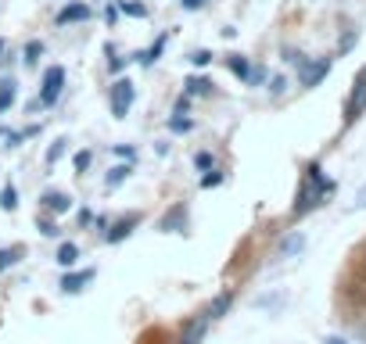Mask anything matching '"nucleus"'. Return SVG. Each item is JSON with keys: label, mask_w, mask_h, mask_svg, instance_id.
Segmentation results:
<instances>
[{"label": "nucleus", "mask_w": 366, "mask_h": 344, "mask_svg": "<svg viewBox=\"0 0 366 344\" xmlns=\"http://www.w3.org/2000/svg\"><path fill=\"white\" fill-rule=\"evenodd\" d=\"M334 187H330V180L323 176V168L320 165H309V183H305V191L298 194V205H295V216H305V212H312L327 194H330Z\"/></svg>", "instance_id": "obj_1"}, {"label": "nucleus", "mask_w": 366, "mask_h": 344, "mask_svg": "<svg viewBox=\"0 0 366 344\" xmlns=\"http://www.w3.org/2000/svg\"><path fill=\"white\" fill-rule=\"evenodd\" d=\"M61 86H65V69L61 65H51L44 72V86H40V104H54L61 97Z\"/></svg>", "instance_id": "obj_2"}, {"label": "nucleus", "mask_w": 366, "mask_h": 344, "mask_svg": "<svg viewBox=\"0 0 366 344\" xmlns=\"http://www.w3.org/2000/svg\"><path fill=\"white\" fill-rule=\"evenodd\" d=\"M133 97H137L133 83H129V79H115V86H112V115H115V118H122V115L129 111Z\"/></svg>", "instance_id": "obj_3"}, {"label": "nucleus", "mask_w": 366, "mask_h": 344, "mask_svg": "<svg viewBox=\"0 0 366 344\" xmlns=\"http://www.w3.org/2000/svg\"><path fill=\"white\" fill-rule=\"evenodd\" d=\"M327 72H330V58H320V61H302V65H298V79H302V86H316Z\"/></svg>", "instance_id": "obj_4"}, {"label": "nucleus", "mask_w": 366, "mask_h": 344, "mask_svg": "<svg viewBox=\"0 0 366 344\" xmlns=\"http://www.w3.org/2000/svg\"><path fill=\"white\" fill-rule=\"evenodd\" d=\"M362 108H366V69L359 72L355 90H352V97H348V122H355V118L362 115Z\"/></svg>", "instance_id": "obj_5"}, {"label": "nucleus", "mask_w": 366, "mask_h": 344, "mask_svg": "<svg viewBox=\"0 0 366 344\" xmlns=\"http://www.w3.org/2000/svg\"><path fill=\"white\" fill-rule=\"evenodd\" d=\"M137 226H140V216H122V219H119V223L104 233V241H108V244H122V241H126V237H129Z\"/></svg>", "instance_id": "obj_6"}, {"label": "nucleus", "mask_w": 366, "mask_h": 344, "mask_svg": "<svg viewBox=\"0 0 366 344\" xmlns=\"http://www.w3.org/2000/svg\"><path fill=\"white\" fill-rule=\"evenodd\" d=\"M40 201H44V208H47V212H54V216H65V212L72 208V198H69L65 191H44V198H40Z\"/></svg>", "instance_id": "obj_7"}, {"label": "nucleus", "mask_w": 366, "mask_h": 344, "mask_svg": "<svg viewBox=\"0 0 366 344\" xmlns=\"http://www.w3.org/2000/svg\"><path fill=\"white\" fill-rule=\"evenodd\" d=\"M86 19H90V8L79 0V4H69V8H61V11H58L54 26H72V22H86Z\"/></svg>", "instance_id": "obj_8"}, {"label": "nucleus", "mask_w": 366, "mask_h": 344, "mask_svg": "<svg viewBox=\"0 0 366 344\" xmlns=\"http://www.w3.org/2000/svg\"><path fill=\"white\" fill-rule=\"evenodd\" d=\"M230 305H234V290L216 294V298H212V305L205 308V319H209V323H212V319H223V315L230 312Z\"/></svg>", "instance_id": "obj_9"}, {"label": "nucleus", "mask_w": 366, "mask_h": 344, "mask_svg": "<svg viewBox=\"0 0 366 344\" xmlns=\"http://www.w3.org/2000/svg\"><path fill=\"white\" fill-rule=\"evenodd\" d=\"M90 280H94V269H86V273H65V276H61V290H65V294H79Z\"/></svg>", "instance_id": "obj_10"}, {"label": "nucleus", "mask_w": 366, "mask_h": 344, "mask_svg": "<svg viewBox=\"0 0 366 344\" xmlns=\"http://www.w3.org/2000/svg\"><path fill=\"white\" fill-rule=\"evenodd\" d=\"M205 330H209V319H191L187 326H183V333H179V344H202Z\"/></svg>", "instance_id": "obj_11"}, {"label": "nucleus", "mask_w": 366, "mask_h": 344, "mask_svg": "<svg viewBox=\"0 0 366 344\" xmlns=\"http://www.w3.org/2000/svg\"><path fill=\"white\" fill-rule=\"evenodd\" d=\"M129 172H133V161H122V165H112V168H108V176H104V187H108V191H115V187H122V183L129 180Z\"/></svg>", "instance_id": "obj_12"}, {"label": "nucleus", "mask_w": 366, "mask_h": 344, "mask_svg": "<svg viewBox=\"0 0 366 344\" xmlns=\"http://www.w3.org/2000/svg\"><path fill=\"white\" fill-rule=\"evenodd\" d=\"M165 44H169V36H158L147 51H140V54H133V61H140V65H154L158 58H162V51H165Z\"/></svg>", "instance_id": "obj_13"}, {"label": "nucleus", "mask_w": 366, "mask_h": 344, "mask_svg": "<svg viewBox=\"0 0 366 344\" xmlns=\"http://www.w3.org/2000/svg\"><path fill=\"white\" fill-rule=\"evenodd\" d=\"M162 230H165V233H169V230H176V233H179V230H187V208L176 205V208H172V216H165V219H162Z\"/></svg>", "instance_id": "obj_14"}, {"label": "nucleus", "mask_w": 366, "mask_h": 344, "mask_svg": "<svg viewBox=\"0 0 366 344\" xmlns=\"http://www.w3.org/2000/svg\"><path fill=\"white\" fill-rule=\"evenodd\" d=\"M54 262H58V265H65V269H72V265L79 262V248H76L72 241H65V244L58 248V255H54Z\"/></svg>", "instance_id": "obj_15"}, {"label": "nucleus", "mask_w": 366, "mask_h": 344, "mask_svg": "<svg viewBox=\"0 0 366 344\" xmlns=\"http://www.w3.org/2000/svg\"><path fill=\"white\" fill-rule=\"evenodd\" d=\"M227 65H230V72H234L237 79H244V83H248L252 65H248V58H244V54H230V58H227Z\"/></svg>", "instance_id": "obj_16"}, {"label": "nucleus", "mask_w": 366, "mask_h": 344, "mask_svg": "<svg viewBox=\"0 0 366 344\" xmlns=\"http://www.w3.org/2000/svg\"><path fill=\"white\" fill-rule=\"evenodd\" d=\"M183 86H187V93H202V97L212 93V79H205V76H191Z\"/></svg>", "instance_id": "obj_17"}, {"label": "nucleus", "mask_w": 366, "mask_h": 344, "mask_svg": "<svg viewBox=\"0 0 366 344\" xmlns=\"http://www.w3.org/2000/svg\"><path fill=\"white\" fill-rule=\"evenodd\" d=\"M15 104V83L11 79H0V115Z\"/></svg>", "instance_id": "obj_18"}, {"label": "nucleus", "mask_w": 366, "mask_h": 344, "mask_svg": "<svg viewBox=\"0 0 366 344\" xmlns=\"http://www.w3.org/2000/svg\"><path fill=\"white\" fill-rule=\"evenodd\" d=\"M22 255H26L22 248H0V273H4V269H11V265H15Z\"/></svg>", "instance_id": "obj_19"}, {"label": "nucleus", "mask_w": 366, "mask_h": 344, "mask_svg": "<svg viewBox=\"0 0 366 344\" xmlns=\"http://www.w3.org/2000/svg\"><path fill=\"white\" fill-rule=\"evenodd\" d=\"M0 208H4V212H15V208H19V191H15L11 183L0 191Z\"/></svg>", "instance_id": "obj_20"}, {"label": "nucleus", "mask_w": 366, "mask_h": 344, "mask_svg": "<svg viewBox=\"0 0 366 344\" xmlns=\"http://www.w3.org/2000/svg\"><path fill=\"white\" fill-rule=\"evenodd\" d=\"M302 248H305V237H302V233H291V237H287V241L280 244V255L287 258V255H298Z\"/></svg>", "instance_id": "obj_21"}, {"label": "nucleus", "mask_w": 366, "mask_h": 344, "mask_svg": "<svg viewBox=\"0 0 366 344\" xmlns=\"http://www.w3.org/2000/svg\"><path fill=\"white\" fill-rule=\"evenodd\" d=\"M119 11H122V15H129V19H144V15H147V8H144V4H137V0H122Z\"/></svg>", "instance_id": "obj_22"}, {"label": "nucleus", "mask_w": 366, "mask_h": 344, "mask_svg": "<svg viewBox=\"0 0 366 344\" xmlns=\"http://www.w3.org/2000/svg\"><path fill=\"white\" fill-rule=\"evenodd\" d=\"M223 180H227V172H219V168H209L205 176H202V187H205V191H212V187H219Z\"/></svg>", "instance_id": "obj_23"}, {"label": "nucleus", "mask_w": 366, "mask_h": 344, "mask_svg": "<svg viewBox=\"0 0 366 344\" xmlns=\"http://www.w3.org/2000/svg\"><path fill=\"white\" fill-rule=\"evenodd\" d=\"M194 168H198V172H209V168H216V158H212L209 151H198V154H194Z\"/></svg>", "instance_id": "obj_24"}, {"label": "nucleus", "mask_w": 366, "mask_h": 344, "mask_svg": "<svg viewBox=\"0 0 366 344\" xmlns=\"http://www.w3.org/2000/svg\"><path fill=\"white\" fill-rule=\"evenodd\" d=\"M40 54H44V44H40V40H33V44H26V54H22V58H26V65H36V58H40Z\"/></svg>", "instance_id": "obj_25"}, {"label": "nucleus", "mask_w": 366, "mask_h": 344, "mask_svg": "<svg viewBox=\"0 0 366 344\" xmlns=\"http://www.w3.org/2000/svg\"><path fill=\"white\" fill-rule=\"evenodd\" d=\"M169 129L172 133H191L194 129V118H183V115L179 118H169Z\"/></svg>", "instance_id": "obj_26"}, {"label": "nucleus", "mask_w": 366, "mask_h": 344, "mask_svg": "<svg viewBox=\"0 0 366 344\" xmlns=\"http://www.w3.org/2000/svg\"><path fill=\"white\" fill-rule=\"evenodd\" d=\"M61 154H65V140H54V143L47 147V165H54Z\"/></svg>", "instance_id": "obj_27"}, {"label": "nucleus", "mask_w": 366, "mask_h": 344, "mask_svg": "<svg viewBox=\"0 0 366 344\" xmlns=\"http://www.w3.org/2000/svg\"><path fill=\"white\" fill-rule=\"evenodd\" d=\"M209 61H212V51H194V54H191V65H194V69H205Z\"/></svg>", "instance_id": "obj_28"}, {"label": "nucleus", "mask_w": 366, "mask_h": 344, "mask_svg": "<svg viewBox=\"0 0 366 344\" xmlns=\"http://www.w3.org/2000/svg\"><path fill=\"white\" fill-rule=\"evenodd\" d=\"M36 226H40V233H44V237H58V233H61V230H58V223H51V219H40Z\"/></svg>", "instance_id": "obj_29"}, {"label": "nucleus", "mask_w": 366, "mask_h": 344, "mask_svg": "<svg viewBox=\"0 0 366 344\" xmlns=\"http://www.w3.org/2000/svg\"><path fill=\"white\" fill-rule=\"evenodd\" d=\"M90 161H94V154H90V151H79V154H76V168H79V172H86V168H90Z\"/></svg>", "instance_id": "obj_30"}, {"label": "nucleus", "mask_w": 366, "mask_h": 344, "mask_svg": "<svg viewBox=\"0 0 366 344\" xmlns=\"http://www.w3.org/2000/svg\"><path fill=\"white\" fill-rule=\"evenodd\" d=\"M115 154H119L122 161H133V154H137V151H133L129 143H119V147H115Z\"/></svg>", "instance_id": "obj_31"}, {"label": "nucleus", "mask_w": 366, "mask_h": 344, "mask_svg": "<svg viewBox=\"0 0 366 344\" xmlns=\"http://www.w3.org/2000/svg\"><path fill=\"white\" fill-rule=\"evenodd\" d=\"M104 22H108V26H115V22H119V8H115V4H108V8H104Z\"/></svg>", "instance_id": "obj_32"}, {"label": "nucleus", "mask_w": 366, "mask_h": 344, "mask_svg": "<svg viewBox=\"0 0 366 344\" xmlns=\"http://www.w3.org/2000/svg\"><path fill=\"white\" fill-rule=\"evenodd\" d=\"M108 69H112V72H122V69H126V58H115V54H108Z\"/></svg>", "instance_id": "obj_33"}, {"label": "nucleus", "mask_w": 366, "mask_h": 344, "mask_svg": "<svg viewBox=\"0 0 366 344\" xmlns=\"http://www.w3.org/2000/svg\"><path fill=\"white\" fill-rule=\"evenodd\" d=\"M266 79V69H252V76H248V83L255 86V83H262Z\"/></svg>", "instance_id": "obj_34"}, {"label": "nucleus", "mask_w": 366, "mask_h": 344, "mask_svg": "<svg viewBox=\"0 0 366 344\" xmlns=\"http://www.w3.org/2000/svg\"><path fill=\"white\" fill-rule=\"evenodd\" d=\"M183 8H187V11H198V8H205V0H183Z\"/></svg>", "instance_id": "obj_35"}, {"label": "nucleus", "mask_w": 366, "mask_h": 344, "mask_svg": "<svg viewBox=\"0 0 366 344\" xmlns=\"http://www.w3.org/2000/svg\"><path fill=\"white\" fill-rule=\"evenodd\" d=\"M187 108H191V101H187V97H179V101H176V115H183Z\"/></svg>", "instance_id": "obj_36"}, {"label": "nucleus", "mask_w": 366, "mask_h": 344, "mask_svg": "<svg viewBox=\"0 0 366 344\" xmlns=\"http://www.w3.org/2000/svg\"><path fill=\"white\" fill-rule=\"evenodd\" d=\"M284 86H287V79H280V76H277V79H273V86H269V90H273V93H280V90H284Z\"/></svg>", "instance_id": "obj_37"}, {"label": "nucleus", "mask_w": 366, "mask_h": 344, "mask_svg": "<svg viewBox=\"0 0 366 344\" xmlns=\"http://www.w3.org/2000/svg\"><path fill=\"white\" fill-rule=\"evenodd\" d=\"M323 344H345V340H341V337H327Z\"/></svg>", "instance_id": "obj_38"}, {"label": "nucleus", "mask_w": 366, "mask_h": 344, "mask_svg": "<svg viewBox=\"0 0 366 344\" xmlns=\"http://www.w3.org/2000/svg\"><path fill=\"white\" fill-rule=\"evenodd\" d=\"M0 54H4V40H0Z\"/></svg>", "instance_id": "obj_39"}]
</instances>
